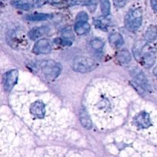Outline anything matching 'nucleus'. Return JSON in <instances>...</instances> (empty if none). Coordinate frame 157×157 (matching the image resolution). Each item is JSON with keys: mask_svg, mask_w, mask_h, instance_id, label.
Masks as SVG:
<instances>
[{"mask_svg": "<svg viewBox=\"0 0 157 157\" xmlns=\"http://www.w3.org/2000/svg\"><path fill=\"white\" fill-rule=\"evenodd\" d=\"M52 17V15L50 14H45V13H34L32 15H29L26 16V19L29 20V21H44Z\"/></svg>", "mask_w": 157, "mask_h": 157, "instance_id": "obj_13", "label": "nucleus"}, {"mask_svg": "<svg viewBox=\"0 0 157 157\" xmlns=\"http://www.w3.org/2000/svg\"><path fill=\"white\" fill-rule=\"evenodd\" d=\"M40 67L44 77L48 81H53L56 79L61 73L60 66L52 60L41 61L40 63Z\"/></svg>", "mask_w": 157, "mask_h": 157, "instance_id": "obj_3", "label": "nucleus"}, {"mask_svg": "<svg viewBox=\"0 0 157 157\" xmlns=\"http://www.w3.org/2000/svg\"><path fill=\"white\" fill-rule=\"evenodd\" d=\"M18 78V71L17 70H11L4 75V88L6 91H11L16 84Z\"/></svg>", "mask_w": 157, "mask_h": 157, "instance_id": "obj_5", "label": "nucleus"}, {"mask_svg": "<svg viewBox=\"0 0 157 157\" xmlns=\"http://www.w3.org/2000/svg\"><path fill=\"white\" fill-rule=\"evenodd\" d=\"M90 45L93 48L94 50H101L104 45V43L101 40L98 39V38H95V39H93L90 42Z\"/></svg>", "mask_w": 157, "mask_h": 157, "instance_id": "obj_19", "label": "nucleus"}, {"mask_svg": "<svg viewBox=\"0 0 157 157\" xmlns=\"http://www.w3.org/2000/svg\"><path fill=\"white\" fill-rule=\"evenodd\" d=\"M46 2H48V0H33L32 3L35 7H41Z\"/></svg>", "mask_w": 157, "mask_h": 157, "instance_id": "obj_22", "label": "nucleus"}, {"mask_svg": "<svg viewBox=\"0 0 157 157\" xmlns=\"http://www.w3.org/2000/svg\"><path fill=\"white\" fill-rule=\"evenodd\" d=\"M110 44L114 45L115 47H121L124 44V38L122 35H120L119 33H113L109 38Z\"/></svg>", "mask_w": 157, "mask_h": 157, "instance_id": "obj_16", "label": "nucleus"}, {"mask_svg": "<svg viewBox=\"0 0 157 157\" xmlns=\"http://www.w3.org/2000/svg\"><path fill=\"white\" fill-rule=\"evenodd\" d=\"M146 39L147 41H153L157 37V27L156 26H150V27L148 28V29L146 32Z\"/></svg>", "mask_w": 157, "mask_h": 157, "instance_id": "obj_17", "label": "nucleus"}, {"mask_svg": "<svg viewBox=\"0 0 157 157\" xmlns=\"http://www.w3.org/2000/svg\"><path fill=\"white\" fill-rule=\"evenodd\" d=\"M80 121H81V124H82V126L85 129L90 130L93 127L91 119H90V116H89L86 110H81V112H80Z\"/></svg>", "mask_w": 157, "mask_h": 157, "instance_id": "obj_11", "label": "nucleus"}, {"mask_svg": "<svg viewBox=\"0 0 157 157\" xmlns=\"http://www.w3.org/2000/svg\"><path fill=\"white\" fill-rule=\"evenodd\" d=\"M136 125L141 128H147L150 126V116L147 113L143 112L140 113L135 119Z\"/></svg>", "mask_w": 157, "mask_h": 157, "instance_id": "obj_8", "label": "nucleus"}, {"mask_svg": "<svg viewBox=\"0 0 157 157\" xmlns=\"http://www.w3.org/2000/svg\"><path fill=\"white\" fill-rule=\"evenodd\" d=\"M151 6L156 12H157V0H151Z\"/></svg>", "mask_w": 157, "mask_h": 157, "instance_id": "obj_24", "label": "nucleus"}, {"mask_svg": "<svg viewBox=\"0 0 157 157\" xmlns=\"http://www.w3.org/2000/svg\"><path fill=\"white\" fill-rule=\"evenodd\" d=\"M31 113L37 118H43L45 115V106L41 101L34 103L31 106Z\"/></svg>", "mask_w": 157, "mask_h": 157, "instance_id": "obj_7", "label": "nucleus"}, {"mask_svg": "<svg viewBox=\"0 0 157 157\" xmlns=\"http://www.w3.org/2000/svg\"><path fill=\"white\" fill-rule=\"evenodd\" d=\"M101 10L104 16H107L110 12V0H101L100 1Z\"/></svg>", "mask_w": 157, "mask_h": 157, "instance_id": "obj_18", "label": "nucleus"}, {"mask_svg": "<svg viewBox=\"0 0 157 157\" xmlns=\"http://www.w3.org/2000/svg\"><path fill=\"white\" fill-rule=\"evenodd\" d=\"M11 5L17 9H22V10H29L32 8V5L25 0H12Z\"/></svg>", "mask_w": 157, "mask_h": 157, "instance_id": "obj_15", "label": "nucleus"}, {"mask_svg": "<svg viewBox=\"0 0 157 157\" xmlns=\"http://www.w3.org/2000/svg\"><path fill=\"white\" fill-rule=\"evenodd\" d=\"M67 2V0H48V2L52 5H58V4H62Z\"/></svg>", "mask_w": 157, "mask_h": 157, "instance_id": "obj_23", "label": "nucleus"}, {"mask_svg": "<svg viewBox=\"0 0 157 157\" xmlns=\"http://www.w3.org/2000/svg\"><path fill=\"white\" fill-rule=\"evenodd\" d=\"M117 60L121 64H127L131 61V55L127 49H121L118 51L116 55Z\"/></svg>", "mask_w": 157, "mask_h": 157, "instance_id": "obj_10", "label": "nucleus"}, {"mask_svg": "<svg viewBox=\"0 0 157 157\" xmlns=\"http://www.w3.org/2000/svg\"><path fill=\"white\" fill-rule=\"evenodd\" d=\"M127 0H113V4L117 8L124 7L126 5V3H127Z\"/></svg>", "mask_w": 157, "mask_h": 157, "instance_id": "obj_21", "label": "nucleus"}, {"mask_svg": "<svg viewBox=\"0 0 157 157\" xmlns=\"http://www.w3.org/2000/svg\"><path fill=\"white\" fill-rule=\"evenodd\" d=\"M48 32V28L46 27V26L37 27L35 29H32L29 32V36L32 40H36L45 35Z\"/></svg>", "mask_w": 157, "mask_h": 157, "instance_id": "obj_9", "label": "nucleus"}, {"mask_svg": "<svg viewBox=\"0 0 157 157\" xmlns=\"http://www.w3.org/2000/svg\"><path fill=\"white\" fill-rule=\"evenodd\" d=\"M88 15L85 12H81L78 14L76 17V22H87Z\"/></svg>", "mask_w": 157, "mask_h": 157, "instance_id": "obj_20", "label": "nucleus"}, {"mask_svg": "<svg viewBox=\"0 0 157 157\" xmlns=\"http://www.w3.org/2000/svg\"><path fill=\"white\" fill-rule=\"evenodd\" d=\"M96 62L94 59L85 56H77L74 59L73 68L79 73H87L96 67Z\"/></svg>", "mask_w": 157, "mask_h": 157, "instance_id": "obj_2", "label": "nucleus"}, {"mask_svg": "<svg viewBox=\"0 0 157 157\" xmlns=\"http://www.w3.org/2000/svg\"><path fill=\"white\" fill-rule=\"evenodd\" d=\"M90 30V25L87 22H76L75 25V31L78 35H85Z\"/></svg>", "mask_w": 157, "mask_h": 157, "instance_id": "obj_12", "label": "nucleus"}, {"mask_svg": "<svg viewBox=\"0 0 157 157\" xmlns=\"http://www.w3.org/2000/svg\"><path fill=\"white\" fill-rule=\"evenodd\" d=\"M143 15L142 11L140 9L130 10L127 14L124 20V24L127 29L130 32H136L142 25Z\"/></svg>", "mask_w": 157, "mask_h": 157, "instance_id": "obj_1", "label": "nucleus"}, {"mask_svg": "<svg viewBox=\"0 0 157 157\" xmlns=\"http://www.w3.org/2000/svg\"><path fill=\"white\" fill-rule=\"evenodd\" d=\"M143 61H144V65L147 67H150L154 64L156 61V56L154 53L152 52H149L145 53L143 56Z\"/></svg>", "mask_w": 157, "mask_h": 157, "instance_id": "obj_14", "label": "nucleus"}, {"mask_svg": "<svg viewBox=\"0 0 157 157\" xmlns=\"http://www.w3.org/2000/svg\"><path fill=\"white\" fill-rule=\"evenodd\" d=\"M130 71V75L133 77L134 81H136V84L142 88L146 89V90H149L150 89V84L148 82L147 77L144 75V72L140 70V69L137 68V67H133Z\"/></svg>", "mask_w": 157, "mask_h": 157, "instance_id": "obj_4", "label": "nucleus"}, {"mask_svg": "<svg viewBox=\"0 0 157 157\" xmlns=\"http://www.w3.org/2000/svg\"><path fill=\"white\" fill-rule=\"evenodd\" d=\"M52 49V43L48 39L39 40L34 46V52L36 54H41V55L48 54Z\"/></svg>", "mask_w": 157, "mask_h": 157, "instance_id": "obj_6", "label": "nucleus"}]
</instances>
